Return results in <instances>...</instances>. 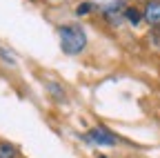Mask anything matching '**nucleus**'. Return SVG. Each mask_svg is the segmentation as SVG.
Here are the masks:
<instances>
[{
    "label": "nucleus",
    "instance_id": "obj_6",
    "mask_svg": "<svg viewBox=\"0 0 160 158\" xmlns=\"http://www.w3.org/2000/svg\"><path fill=\"white\" fill-rule=\"evenodd\" d=\"M93 7H96L93 3H80V5H78V9H76V13H78V16H87V13H91V11H93Z\"/></svg>",
    "mask_w": 160,
    "mask_h": 158
},
{
    "label": "nucleus",
    "instance_id": "obj_3",
    "mask_svg": "<svg viewBox=\"0 0 160 158\" xmlns=\"http://www.w3.org/2000/svg\"><path fill=\"white\" fill-rule=\"evenodd\" d=\"M145 20L151 27H160V0H149L145 5Z\"/></svg>",
    "mask_w": 160,
    "mask_h": 158
},
{
    "label": "nucleus",
    "instance_id": "obj_1",
    "mask_svg": "<svg viewBox=\"0 0 160 158\" xmlns=\"http://www.w3.org/2000/svg\"><path fill=\"white\" fill-rule=\"evenodd\" d=\"M58 36H60V47H62V51L67 56H78V54H82L85 47H87V33L76 23L60 25L58 27Z\"/></svg>",
    "mask_w": 160,
    "mask_h": 158
},
{
    "label": "nucleus",
    "instance_id": "obj_5",
    "mask_svg": "<svg viewBox=\"0 0 160 158\" xmlns=\"http://www.w3.org/2000/svg\"><path fill=\"white\" fill-rule=\"evenodd\" d=\"M125 16H127V20H129L131 25H138L140 20H142V13H140L136 7H127V9H125Z\"/></svg>",
    "mask_w": 160,
    "mask_h": 158
},
{
    "label": "nucleus",
    "instance_id": "obj_7",
    "mask_svg": "<svg viewBox=\"0 0 160 158\" xmlns=\"http://www.w3.org/2000/svg\"><path fill=\"white\" fill-rule=\"evenodd\" d=\"M100 158H105V156H100Z\"/></svg>",
    "mask_w": 160,
    "mask_h": 158
},
{
    "label": "nucleus",
    "instance_id": "obj_2",
    "mask_svg": "<svg viewBox=\"0 0 160 158\" xmlns=\"http://www.w3.org/2000/svg\"><path fill=\"white\" fill-rule=\"evenodd\" d=\"M87 140H91L93 145H100V147H113L118 143V138L105 127H93L87 131Z\"/></svg>",
    "mask_w": 160,
    "mask_h": 158
},
{
    "label": "nucleus",
    "instance_id": "obj_4",
    "mask_svg": "<svg viewBox=\"0 0 160 158\" xmlns=\"http://www.w3.org/2000/svg\"><path fill=\"white\" fill-rule=\"evenodd\" d=\"M18 149L11 143H0V158H18Z\"/></svg>",
    "mask_w": 160,
    "mask_h": 158
}]
</instances>
